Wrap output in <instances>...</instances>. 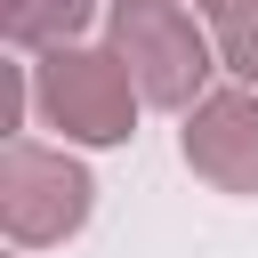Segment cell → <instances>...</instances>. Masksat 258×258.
Segmentation results:
<instances>
[{
  "mask_svg": "<svg viewBox=\"0 0 258 258\" xmlns=\"http://www.w3.org/2000/svg\"><path fill=\"white\" fill-rule=\"evenodd\" d=\"M105 48L129 64L137 97L161 105V113H194L210 97V73H218V40L194 8L177 0H121L113 24H105Z\"/></svg>",
  "mask_w": 258,
  "mask_h": 258,
  "instance_id": "cell-1",
  "label": "cell"
},
{
  "mask_svg": "<svg viewBox=\"0 0 258 258\" xmlns=\"http://www.w3.org/2000/svg\"><path fill=\"white\" fill-rule=\"evenodd\" d=\"M137 81L113 48H48L32 56V113L64 145H129L137 137Z\"/></svg>",
  "mask_w": 258,
  "mask_h": 258,
  "instance_id": "cell-2",
  "label": "cell"
},
{
  "mask_svg": "<svg viewBox=\"0 0 258 258\" xmlns=\"http://www.w3.org/2000/svg\"><path fill=\"white\" fill-rule=\"evenodd\" d=\"M89 210H97V177H89L64 145L16 137V145L0 153V226H8L16 250H56V242H73V234L89 226Z\"/></svg>",
  "mask_w": 258,
  "mask_h": 258,
  "instance_id": "cell-3",
  "label": "cell"
},
{
  "mask_svg": "<svg viewBox=\"0 0 258 258\" xmlns=\"http://www.w3.org/2000/svg\"><path fill=\"white\" fill-rule=\"evenodd\" d=\"M177 153L202 185L258 194V89H210L177 129Z\"/></svg>",
  "mask_w": 258,
  "mask_h": 258,
  "instance_id": "cell-4",
  "label": "cell"
},
{
  "mask_svg": "<svg viewBox=\"0 0 258 258\" xmlns=\"http://www.w3.org/2000/svg\"><path fill=\"white\" fill-rule=\"evenodd\" d=\"M89 16H97V0H0V32H8L16 48H32V56L73 48Z\"/></svg>",
  "mask_w": 258,
  "mask_h": 258,
  "instance_id": "cell-5",
  "label": "cell"
},
{
  "mask_svg": "<svg viewBox=\"0 0 258 258\" xmlns=\"http://www.w3.org/2000/svg\"><path fill=\"white\" fill-rule=\"evenodd\" d=\"M242 8H258V0H194L202 24H226V16H242Z\"/></svg>",
  "mask_w": 258,
  "mask_h": 258,
  "instance_id": "cell-6",
  "label": "cell"
},
{
  "mask_svg": "<svg viewBox=\"0 0 258 258\" xmlns=\"http://www.w3.org/2000/svg\"><path fill=\"white\" fill-rule=\"evenodd\" d=\"M113 8H121V0H113Z\"/></svg>",
  "mask_w": 258,
  "mask_h": 258,
  "instance_id": "cell-7",
  "label": "cell"
}]
</instances>
